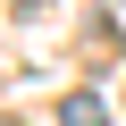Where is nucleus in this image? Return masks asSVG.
I'll use <instances>...</instances> for the list:
<instances>
[{
	"label": "nucleus",
	"mask_w": 126,
	"mask_h": 126,
	"mask_svg": "<svg viewBox=\"0 0 126 126\" xmlns=\"http://www.w3.org/2000/svg\"><path fill=\"white\" fill-rule=\"evenodd\" d=\"M59 126H109V101L101 93H67L59 101Z\"/></svg>",
	"instance_id": "f257e3e1"
}]
</instances>
